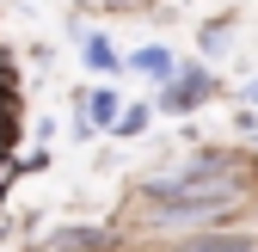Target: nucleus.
<instances>
[{
	"mask_svg": "<svg viewBox=\"0 0 258 252\" xmlns=\"http://www.w3.org/2000/svg\"><path fill=\"white\" fill-rule=\"evenodd\" d=\"M154 209L160 215H178V222H203V215H221L234 203V191L221 178H178V184H154Z\"/></svg>",
	"mask_w": 258,
	"mask_h": 252,
	"instance_id": "nucleus-1",
	"label": "nucleus"
},
{
	"mask_svg": "<svg viewBox=\"0 0 258 252\" xmlns=\"http://www.w3.org/2000/svg\"><path fill=\"white\" fill-rule=\"evenodd\" d=\"M209 92H215V80H209V68H178L166 86H160V111H197L203 99H209Z\"/></svg>",
	"mask_w": 258,
	"mask_h": 252,
	"instance_id": "nucleus-2",
	"label": "nucleus"
},
{
	"mask_svg": "<svg viewBox=\"0 0 258 252\" xmlns=\"http://www.w3.org/2000/svg\"><path fill=\"white\" fill-rule=\"evenodd\" d=\"M129 74H148V80H172V74H178V61H172V49L148 43V49H136V55H129Z\"/></svg>",
	"mask_w": 258,
	"mask_h": 252,
	"instance_id": "nucleus-3",
	"label": "nucleus"
},
{
	"mask_svg": "<svg viewBox=\"0 0 258 252\" xmlns=\"http://www.w3.org/2000/svg\"><path fill=\"white\" fill-rule=\"evenodd\" d=\"M178 252H258L252 234H203V240H184Z\"/></svg>",
	"mask_w": 258,
	"mask_h": 252,
	"instance_id": "nucleus-4",
	"label": "nucleus"
},
{
	"mask_svg": "<svg viewBox=\"0 0 258 252\" xmlns=\"http://www.w3.org/2000/svg\"><path fill=\"white\" fill-rule=\"evenodd\" d=\"M86 123L92 130H117V117H123V105H117V92H86Z\"/></svg>",
	"mask_w": 258,
	"mask_h": 252,
	"instance_id": "nucleus-5",
	"label": "nucleus"
},
{
	"mask_svg": "<svg viewBox=\"0 0 258 252\" xmlns=\"http://www.w3.org/2000/svg\"><path fill=\"white\" fill-rule=\"evenodd\" d=\"M228 43H234V31L221 25V19H215V25H203V55H221Z\"/></svg>",
	"mask_w": 258,
	"mask_h": 252,
	"instance_id": "nucleus-6",
	"label": "nucleus"
},
{
	"mask_svg": "<svg viewBox=\"0 0 258 252\" xmlns=\"http://www.w3.org/2000/svg\"><path fill=\"white\" fill-rule=\"evenodd\" d=\"M142 130H148V105H129L117 117V136H142Z\"/></svg>",
	"mask_w": 258,
	"mask_h": 252,
	"instance_id": "nucleus-7",
	"label": "nucleus"
},
{
	"mask_svg": "<svg viewBox=\"0 0 258 252\" xmlns=\"http://www.w3.org/2000/svg\"><path fill=\"white\" fill-rule=\"evenodd\" d=\"M86 61H92V68H117V49L105 37H86Z\"/></svg>",
	"mask_w": 258,
	"mask_h": 252,
	"instance_id": "nucleus-8",
	"label": "nucleus"
},
{
	"mask_svg": "<svg viewBox=\"0 0 258 252\" xmlns=\"http://www.w3.org/2000/svg\"><path fill=\"white\" fill-rule=\"evenodd\" d=\"M86 7H136V0H86Z\"/></svg>",
	"mask_w": 258,
	"mask_h": 252,
	"instance_id": "nucleus-9",
	"label": "nucleus"
},
{
	"mask_svg": "<svg viewBox=\"0 0 258 252\" xmlns=\"http://www.w3.org/2000/svg\"><path fill=\"white\" fill-rule=\"evenodd\" d=\"M246 105H258V80H252V86H246Z\"/></svg>",
	"mask_w": 258,
	"mask_h": 252,
	"instance_id": "nucleus-10",
	"label": "nucleus"
}]
</instances>
